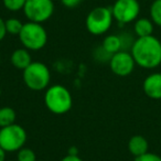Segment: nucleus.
Listing matches in <instances>:
<instances>
[{"label": "nucleus", "instance_id": "nucleus-1", "mask_svg": "<svg viewBox=\"0 0 161 161\" xmlns=\"http://www.w3.org/2000/svg\"><path fill=\"white\" fill-rule=\"evenodd\" d=\"M131 55L136 65L152 69L161 64V41L152 36L137 38L131 45Z\"/></svg>", "mask_w": 161, "mask_h": 161}, {"label": "nucleus", "instance_id": "nucleus-2", "mask_svg": "<svg viewBox=\"0 0 161 161\" xmlns=\"http://www.w3.org/2000/svg\"><path fill=\"white\" fill-rule=\"evenodd\" d=\"M44 103L47 108L55 115H63L69 112L73 105V98L65 86L52 85L45 91Z\"/></svg>", "mask_w": 161, "mask_h": 161}, {"label": "nucleus", "instance_id": "nucleus-3", "mask_svg": "<svg viewBox=\"0 0 161 161\" xmlns=\"http://www.w3.org/2000/svg\"><path fill=\"white\" fill-rule=\"evenodd\" d=\"M22 78L25 86L34 92L47 90L51 80V72L49 67L42 62H32L25 69H23Z\"/></svg>", "mask_w": 161, "mask_h": 161}, {"label": "nucleus", "instance_id": "nucleus-4", "mask_svg": "<svg viewBox=\"0 0 161 161\" xmlns=\"http://www.w3.org/2000/svg\"><path fill=\"white\" fill-rule=\"evenodd\" d=\"M19 39L25 49L39 51L47 44V33L41 23L28 21L27 23H23L22 30L19 34Z\"/></svg>", "mask_w": 161, "mask_h": 161}, {"label": "nucleus", "instance_id": "nucleus-5", "mask_svg": "<svg viewBox=\"0 0 161 161\" xmlns=\"http://www.w3.org/2000/svg\"><path fill=\"white\" fill-rule=\"evenodd\" d=\"M114 20L112 8L96 7L90 11L85 20L87 31L93 36L105 34L110 29Z\"/></svg>", "mask_w": 161, "mask_h": 161}, {"label": "nucleus", "instance_id": "nucleus-6", "mask_svg": "<svg viewBox=\"0 0 161 161\" xmlns=\"http://www.w3.org/2000/svg\"><path fill=\"white\" fill-rule=\"evenodd\" d=\"M27 141V131L20 125L7 126L0 128V147L6 152L19 151L25 147Z\"/></svg>", "mask_w": 161, "mask_h": 161}, {"label": "nucleus", "instance_id": "nucleus-7", "mask_svg": "<svg viewBox=\"0 0 161 161\" xmlns=\"http://www.w3.org/2000/svg\"><path fill=\"white\" fill-rule=\"evenodd\" d=\"M54 3L52 0H27L23 14L31 22L43 23L52 17Z\"/></svg>", "mask_w": 161, "mask_h": 161}, {"label": "nucleus", "instance_id": "nucleus-8", "mask_svg": "<svg viewBox=\"0 0 161 161\" xmlns=\"http://www.w3.org/2000/svg\"><path fill=\"white\" fill-rule=\"evenodd\" d=\"M114 19L120 25L136 21L140 14V3L138 0H116L112 7Z\"/></svg>", "mask_w": 161, "mask_h": 161}, {"label": "nucleus", "instance_id": "nucleus-9", "mask_svg": "<svg viewBox=\"0 0 161 161\" xmlns=\"http://www.w3.org/2000/svg\"><path fill=\"white\" fill-rule=\"evenodd\" d=\"M135 62L131 53L126 51H119L113 54L109 60V67L112 72L117 76L125 77L132 73L135 69Z\"/></svg>", "mask_w": 161, "mask_h": 161}, {"label": "nucleus", "instance_id": "nucleus-10", "mask_svg": "<svg viewBox=\"0 0 161 161\" xmlns=\"http://www.w3.org/2000/svg\"><path fill=\"white\" fill-rule=\"evenodd\" d=\"M142 90L149 98L161 99V73H152L145 78Z\"/></svg>", "mask_w": 161, "mask_h": 161}, {"label": "nucleus", "instance_id": "nucleus-11", "mask_svg": "<svg viewBox=\"0 0 161 161\" xmlns=\"http://www.w3.org/2000/svg\"><path fill=\"white\" fill-rule=\"evenodd\" d=\"M149 150L148 140L141 135H135L128 141V151L136 158L147 153Z\"/></svg>", "mask_w": 161, "mask_h": 161}, {"label": "nucleus", "instance_id": "nucleus-12", "mask_svg": "<svg viewBox=\"0 0 161 161\" xmlns=\"http://www.w3.org/2000/svg\"><path fill=\"white\" fill-rule=\"evenodd\" d=\"M11 64L18 69H25L30 64L32 63L31 54L29 53V50L27 49H17L12 52L11 58Z\"/></svg>", "mask_w": 161, "mask_h": 161}, {"label": "nucleus", "instance_id": "nucleus-13", "mask_svg": "<svg viewBox=\"0 0 161 161\" xmlns=\"http://www.w3.org/2000/svg\"><path fill=\"white\" fill-rule=\"evenodd\" d=\"M154 29V25L149 18H138L135 21L134 31L138 38L152 36Z\"/></svg>", "mask_w": 161, "mask_h": 161}, {"label": "nucleus", "instance_id": "nucleus-14", "mask_svg": "<svg viewBox=\"0 0 161 161\" xmlns=\"http://www.w3.org/2000/svg\"><path fill=\"white\" fill-rule=\"evenodd\" d=\"M121 47H123V41H121L120 36H118L110 34V36H106L103 40L104 51L108 54H112V55L120 51Z\"/></svg>", "mask_w": 161, "mask_h": 161}, {"label": "nucleus", "instance_id": "nucleus-15", "mask_svg": "<svg viewBox=\"0 0 161 161\" xmlns=\"http://www.w3.org/2000/svg\"><path fill=\"white\" fill-rule=\"evenodd\" d=\"M16 110L12 107L5 106V107L0 108V128L14 125V124H16Z\"/></svg>", "mask_w": 161, "mask_h": 161}, {"label": "nucleus", "instance_id": "nucleus-16", "mask_svg": "<svg viewBox=\"0 0 161 161\" xmlns=\"http://www.w3.org/2000/svg\"><path fill=\"white\" fill-rule=\"evenodd\" d=\"M150 19L153 25L161 27V0H153L149 8Z\"/></svg>", "mask_w": 161, "mask_h": 161}, {"label": "nucleus", "instance_id": "nucleus-17", "mask_svg": "<svg viewBox=\"0 0 161 161\" xmlns=\"http://www.w3.org/2000/svg\"><path fill=\"white\" fill-rule=\"evenodd\" d=\"M23 23L17 18H10L6 20V30L7 33L12 34V36H19L22 30Z\"/></svg>", "mask_w": 161, "mask_h": 161}, {"label": "nucleus", "instance_id": "nucleus-18", "mask_svg": "<svg viewBox=\"0 0 161 161\" xmlns=\"http://www.w3.org/2000/svg\"><path fill=\"white\" fill-rule=\"evenodd\" d=\"M27 0H3V3L5 8L9 11L17 12L23 10Z\"/></svg>", "mask_w": 161, "mask_h": 161}, {"label": "nucleus", "instance_id": "nucleus-19", "mask_svg": "<svg viewBox=\"0 0 161 161\" xmlns=\"http://www.w3.org/2000/svg\"><path fill=\"white\" fill-rule=\"evenodd\" d=\"M17 161H36V156L31 148L23 147L18 151Z\"/></svg>", "mask_w": 161, "mask_h": 161}, {"label": "nucleus", "instance_id": "nucleus-20", "mask_svg": "<svg viewBox=\"0 0 161 161\" xmlns=\"http://www.w3.org/2000/svg\"><path fill=\"white\" fill-rule=\"evenodd\" d=\"M134 161H161V157L159 154L148 151L147 153L142 154V156L136 157Z\"/></svg>", "mask_w": 161, "mask_h": 161}, {"label": "nucleus", "instance_id": "nucleus-21", "mask_svg": "<svg viewBox=\"0 0 161 161\" xmlns=\"http://www.w3.org/2000/svg\"><path fill=\"white\" fill-rule=\"evenodd\" d=\"M83 0H61V3H63V6L69 9H73V8H76L77 6H80L82 3Z\"/></svg>", "mask_w": 161, "mask_h": 161}, {"label": "nucleus", "instance_id": "nucleus-22", "mask_svg": "<svg viewBox=\"0 0 161 161\" xmlns=\"http://www.w3.org/2000/svg\"><path fill=\"white\" fill-rule=\"evenodd\" d=\"M7 36V30H6V20H3L0 17V41H3Z\"/></svg>", "mask_w": 161, "mask_h": 161}, {"label": "nucleus", "instance_id": "nucleus-23", "mask_svg": "<svg viewBox=\"0 0 161 161\" xmlns=\"http://www.w3.org/2000/svg\"><path fill=\"white\" fill-rule=\"evenodd\" d=\"M61 161H83L78 156H71V154H67Z\"/></svg>", "mask_w": 161, "mask_h": 161}, {"label": "nucleus", "instance_id": "nucleus-24", "mask_svg": "<svg viewBox=\"0 0 161 161\" xmlns=\"http://www.w3.org/2000/svg\"><path fill=\"white\" fill-rule=\"evenodd\" d=\"M78 150H77V148H75V147H71L69 149V153L67 154H71V156H78Z\"/></svg>", "mask_w": 161, "mask_h": 161}, {"label": "nucleus", "instance_id": "nucleus-25", "mask_svg": "<svg viewBox=\"0 0 161 161\" xmlns=\"http://www.w3.org/2000/svg\"><path fill=\"white\" fill-rule=\"evenodd\" d=\"M6 153L7 152L0 147V161H6Z\"/></svg>", "mask_w": 161, "mask_h": 161}, {"label": "nucleus", "instance_id": "nucleus-26", "mask_svg": "<svg viewBox=\"0 0 161 161\" xmlns=\"http://www.w3.org/2000/svg\"><path fill=\"white\" fill-rule=\"evenodd\" d=\"M0 97H1V87H0Z\"/></svg>", "mask_w": 161, "mask_h": 161}, {"label": "nucleus", "instance_id": "nucleus-27", "mask_svg": "<svg viewBox=\"0 0 161 161\" xmlns=\"http://www.w3.org/2000/svg\"><path fill=\"white\" fill-rule=\"evenodd\" d=\"M6 161H17V160H6Z\"/></svg>", "mask_w": 161, "mask_h": 161}, {"label": "nucleus", "instance_id": "nucleus-28", "mask_svg": "<svg viewBox=\"0 0 161 161\" xmlns=\"http://www.w3.org/2000/svg\"><path fill=\"white\" fill-rule=\"evenodd\" d=\"M36 161H44V160H36Z\"/></svg>", "mask_w": 161, "mask_h": 161}]
</instances>
